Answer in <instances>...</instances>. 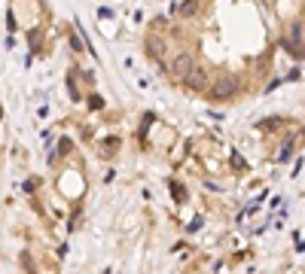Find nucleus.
Masks as SVG:
<instances>
[{"label":"nucleus","instance_id":"nucleus-1","mask_svg":"<svg viewBox=\"0 0 305 274\" xmlns=\"http://www.w3.org/2000/svg\"><path fill=\"white\" fill-rule=\"evenodd\" d=\"M238 88H241L238 76H235V73H223V76L211 85V98H214V101H229V98L238 95Z\"/></svg>","mask_w":305,"mask_h":274},{"label":"nucleus","instance_id":"nucleus-2","mask_svg":"<svg viewBox=\"0 0 305 274\" xmlns=\"http://www.w3.org/2000/svg\"><path fill=\"white\" fill-rule=\"evenodd\" d=\"M192 70H196V61H192L189 52H180V55L171 61V76H174V79H186Z\"/></svg>","mask_w":305,"mask_h":274},{"label":"nucleus","instance_id":"nucleus-3","mask_svg":"<svg viewBox=\"0 0 305 274\" xmlns=\"http://www.w3.org/2000/svg\"><path fill=\"white\" fill-rule=\"evenodd\" d=\"M183 85L189 88V92H205L208 88V70H202V67H196L186 79H183Z\"/></svg>","mask_w":305,"mask_h":274},{"label":"nucleus","instance_id":"nucleus-4","mask_svg":"<svg viewBox=\"0 0 305 274\" xmlns=\"http://www.w3.org/2000/svg\"><path fill=\"white\" fill-rule=\"evenodd\" d=\"M147 52H150L156 61H162V58H165V43H162L159 37H150V40H147Z\"/></svg>","mask_w":305,"mask_h":274},{"label":"nucleus","instance_id":"nucleus-5","mask_svg":"<svg viewBox=\"0 0 305 274\" xmlns=\"http://www.w3.org/2000/svg\"><path fill=\"white\" fill-rule=\"evenodd\" d=\"M116 143H119L116 137H107V140H104V146L98 149V156H101V159H113V153H116Z\"/></svg>","mask_w":305,"mask_h":274},{"label":"nucleus","instance_id":"nucleus-6","mask_svg":"<svg viewBox=\"0 0 305 274\" xmlns=\"http://www.w3.org/2000/svg\"><path fill=\"white\" fill-rule=\"evenodd\" d=\"M196 9H199V0H186V3L180 6V12H183V15H192Z\"/></svg>","mask_w":305,"mask_h":274}]
</instances>
